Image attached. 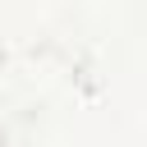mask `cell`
<instances>
[{
	"label": "cell",
	"mask_w": 147,
	"mask_h": 147,
	"mask_svg": "<svg viewBox=\"0 0 147 147\" xmlns=\"http://www.w3.org/2000/svg\"><path fill=\"white\" fill-rule=\"evenodd\" d=\"M0 147H9V142H5V138H0Z\"/></svg>",
	"instance_id": "6da1fadb"
}]
</instances>
